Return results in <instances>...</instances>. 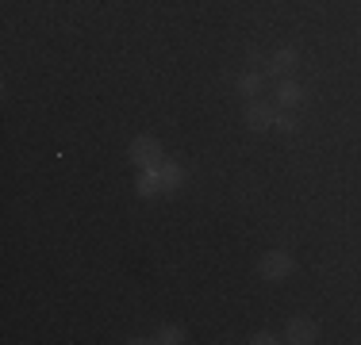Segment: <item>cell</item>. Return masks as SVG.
<instances>
[{
  "instance_id": "obj_10",
  "label": "cell",
  "mask_w": 361,
  "mask_h": 345,
  "mask_svg": "<svg viewBox=\"0 0 361 345\" xmlns=\"http://www.w3.org/2000/svg\"><path fill=\"white\" fill-rule=\"evenodd\" d=\"M154 341H161V345L185 341V330H180V326H161V330H158V338H154Z\"/></svg>"
},
{
  "instance_id": "obj_8",
  "label": "cell",
  "mask_w": 361,
  "mask_h": 345,
  "mask_svg": "<svg viewBox=\"0 0 361 345\" xmlns=\"http://www.w3.org/2000/svg\"><path fill=\"white\" fill-rule=\"evenodd\" d=\"M300 100H304V89H300L296 81H285L277 89V104H281V108H296Z\"/></svg>"
},
{
  "instance_id": "obj_12",
  "label": "cell",
  "mask_w": 361,
  "mask_h": 345,
  "mask_svg": "<svg viewBox=\"0 0 361 345\" xmlns=\"http://www.w3.org/2000/svg\"><path fill=\"white\" fill-rule=\"evenodd\" d=\"M250 341H254V345H273V341H277V338H273V334H254Z\"/></svg>"
},
{
  "instance_id": "obj_6",
  "label": "cell",
  "mask_w": 361,
  "mask_h": 345,
  "mask_svg": "<svg viewBox=\"0 0 361 345\" xmlns=\"http://www.w3.org/2000/svg\"><path fill=\"white\" fill-rule=\"evenodd\" d=\"M158 192H166V188H161V177H158V165H154V169H142V172H139V196L146 200V196H158Z\"/></svg>"
},
{
  "instance_id": "obj_2",
  "label": "cell",
  "mask_w": 361,
  "mask_h": 345,
  "mask_svg": "<svg viewBox=\"0 0 361 345\" xmlns=\"http://www.w3.org/2000/svg\"><path fill=\"white\" fill-rule=\"evenodd\" d=\"M127 153H131V161H135L139 169H154V165L161 161V142H158L154 134H139Z\"/></svg>"
},
{
  "instance_id": "obj_1",
  "label": "cell",
  "mask_w": 361,
  "mask_h": 345,
  "mask_svg": "<svg viewBox=\"0 0 361 345\" xmlns=\"http://www.w3.org/2000/svg\"><path fill=\"white\" fill-rule=\"evenodd\" d=\"M257 272H262L265 280H285V276L296 272V257H292L288 249H269V253L262 257V265H257Z\"/></svg>"
},
{
  "instance_id": "obj_5",
  "label": "cell",
  "mask_w": 361,
  "mask_h": 345,
  "mask_svg": "<svg viewBox=\"0 0 361 345\" xmlns=\"http://www.w3.org/2000/svg\"><path fill=\"white\" fill-rule=\"evenodd\" d=\"M158 177H161V188H166V192H173V188L185 184V169H180L177 161H158Z\"/></svg>"
},
{
  "instance_id": "obj_3",
  "label": "cell",
  "mask_w": 361,
  "mask_h": 345,
  "mask_svg": "<svg viewBox=\"0 0 361 345\" xmlns=\"http://www.w3.org/2000/svg\"><path fill=\"white\" fill-rule=\"evenodd\" d=\"M285 338H288L292 345H312V341H319V326H315L312 318H292Z\"/></svg>"
},
{
  "instance_id": "obj_4",
  "label": "cell",
  "mask_w": 361,
  "mask_h": 345,
  "mask_svg": "<svg viewBox=\"0 0 361 345\" xmlns=\"http://www.w3.org/2000/svg\"><path fill=\"white\" fill-rule=\"evenodd\" d=\"M273 119H277V111H273L269 104H262V100H254L250 108H246V123H250V131H269Z\"/></svg>"
},
{
  "instance_id": "obj_7",
  "label": "cell",
  "mask_w": 361,
  "mask_h": 345,
  "mask_svg": "<svg viewBox=\"0 0 361 345\" xmlns=\"http://www.w3.org/2000/svg\"><path fill=\"white\" fill-rule=\"evenodd\" d=\"M296 62H300V54H296L292 46H285V50H277V54L269 58V73H273V77H277V73H288Z\"/></svg>"
},
{
  "instance_id": "obj_11",
  "label": "cell",
  "mask_w": 361,
  "mask_h": 345,
  "mask_svg": "<svg viewBox=\"0 0 361 345\" xmlns=\"http://www.w3.org/2000/svg\"><path fill=\"white\" fill-rule=\"evenodd\" d=\"M273 127H277V131H285V134H292V131H296V115H292V111H285V115L273 119Z\"/></svg>"
},
{
  "instance_id": "obj_9",
  "label": "cell",
  "mask_w": 361,
  "mask_h": 345,
  "mask_svg": "<svg viewBox=\"0 0 361 345\" xmlns=\"http://www.w3.org/2000/svg\"><path fill=\"white\" fill-rule=\"evenodd\" d=\"M257 89H262V77H257V73H243V77H238V92H243V96H254Z\"/></svg>"
}]
</instances>
